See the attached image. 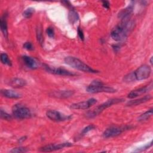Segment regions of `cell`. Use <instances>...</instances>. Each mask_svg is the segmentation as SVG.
Segmentation results:
<instances>
[{
	"mask_svg": "<svg viewBox=\"0 0 153 153\" xmlns=\"http://www.w3.org/2000/svg\"><path fill=\"white\" fill-rule=\"evenodd\" d=\"M65 62L71 66V67L76 69L78 70L85 72H88V73H97L99 72L97 70L93 69L85 63H84L83 62L80 60L79 59L72 56H68L65 58L64 59Z\"/></svg>",
	"mask_w": 153,
	"mask_h": 153,
	"instance_id": "obj_1",
	"label": "cell"
},
{
	"mask_svg": "<svg viewBox=\"0 0 153 153\" xmlns=\"http://www.w3.org/2000/svg\"><path fill=\"white\" fill-rule=\"evenodd\" d=\"M124 99H121V98H113V99L108 100L105 102L103 103L102 104L100 105L99 106H98L96 108H95L94 109H93L92 111H88L85 114L86 117L88 118H94V117L97 116L98 115H99L105 109L113 105L123 102H124Z\"/></svg>",
	"mask_w": 153,
	"mask_h": 153,
	"instance_id": "obj_2",
	"label": "cell"
},
{
	"mask_svg": "<svg viewBox=\"0 0 153 153\" xmlns=\"http://www.w3.org/2000/svg\"><path fill=\"white\" fill-rule=\"evenodd\" d=\"M86 90L90 93H114L117 91V90L111 87L104 85V84L99 80H94L91 84L87 87Z\"/></svg>",
	"mask_w": 153,
	"mask_h": 153,
	"instance_id": "obj_3",
	"label": "cell"
},
{
	"mask_svg": "<svg viewBox=\"0 0 153 153\" xmlns=\"http://www.w3.org/2000/svg\"><path fill=\"white\" fill-rule=\"evenodd\" d=\"M13 114L18 119H27L32 117L30 110L21 104H16L13 107Z\"/></svg>",
	"mask_w": 153,
	"mask_h": 153,
	"instance_id": "obj_4",
	"label": "cell"
},
{
	"mask_svg": "<svg viewBox=\"0 0 153 153\" xmlns=\"http://www.w3.org/2000/svg\"><path fill=\"white\" fill-rule=\"evenodd\" d=\"M128 33L125 27L120 23L113 28L111 32V36L116 41H122L127 38Z\"/></svg>",
	"mask_w": 153,
	"mask_h": 153,
	"instance_id": "obj_5",
	"label": "cell"
},
{
	"mask_svg": "<svg viewBox=\"0 0 153 153\" xmlns=\"http://www.w3.org/2000/svg\"><path fill=\"white\" fill-rule=\"evenodd\" d=\"M134 81H141L148 78L151 73V68L147 65H143L132 72Z\"/></svg>",
	"mask_w": 153,
	"mask_h": 153,
	"instance_id": "obj_6",
	"label": "cell"
},
{
	"mask_svg": "<svg viewBox=\"0 0 153 153\" xmlns=\"http://www.w3.org/2000/svg\"><path fill=\"white\" fill-rule=\"evenodd\" d=\"M128 128V127H111L105 130V131L103 133V137L106 139L115 137L120 135V134L122 133L123 131H124L125 130H127Z\"/></svg>",
	"mask_w": 153,
	"mask_h": 153,
	"instance_id": "obj_7",
	"label": "cell"
},
{
	"mask_svg": "<svg viewBox=\"0 0 153 153\" xmlns=\"http://www.w3.org/2000/svg\"><path fill=\"white\" fill-rule=\"evenodd\" d=\"M96 102V99L94 98H91L86 101L73 103L70 106V108L72 109H87L90 108L92 105H94Z\"/></svg>",
	"mask_w": 153,
	"mask_h": 153,
	"instance_id": "obj_8",
	"label": "cell"
},
{
	"mask_svg": "<svg viewBox=\"0 0 153 153\" xmlns=\"http://www.w3.org/2000/svg\"><path fill=\"white\" fill-rule=\"evenodd\" d=\"M71 146H72V144L69 142L62 143L59 144H49L40 148L39 151L41 152H52L56 150L63 149L65 147H69Z\"/></svg>",
	"mask_w": 153,
	"mask_h": 153,
	"instance_id": "obj_9",
	"label": "cell"
},
{
	"mask_svg": "<svg viewBox=\"0 0 153 153\" xmlns=\"http://www.w3.org/2000/svg\"><path fill=\"white\" fill-rule=\"evenodd\" d=\"M45 69L47 72L58 75H62V76H74L76 75V74L73 73L69 71L66 69L61 68H51L48 66H45Z\"/></svg>",
	"mask_w": 153,
	"mask_h": 153,
	"instance_id": "obj_10",
	"label": "cell"
},
{
	"mask_svg": "<svg viewBox=\"0 0 153 153\" xmlns=\"http://www.w3.org/2000/svg\"><path fill=\"white\" fill-rule=\"evenodd\" d=\"M152 84L151 82L147 85H145V86L140 87L139 88H137L134 90H132L131 91H130L128 93L127 97L130 99L135 98L139 96H140L143 94L148 93V91H149L150 90H152Z\"/></svg>",
	"mask_w": 153,
	"mask_h": 153,
	"instance_id": "obj_11",
	"label": "cell"
},
{
	"mask_svg": "<svg viewBox=\"0 0 153 153\" xmlns=\"http://www.w3.org/2000/svg\"><path fill=\"white\" fill-rule=\"evenodd\" d=\"M47 117L54 121H61L71 118L70 116H65L56 110H49L46 112Z\"/></svg>",
	"mask_w": 153,
	"mask_h": 153,
	"instance_id": "obj_12",
	"label": "cell"
},
{
	"mask_svg": "<svg viewBox=\"0 0 153 153\" xmlns=\"http://www.w3.org/2000/svg\"><path fill=\"white\" fill-rule=\"evenodd\" d=\"M75 92L73 90H57L53 91L49 93L50 96L59 98V99H66L71 97L74 94Z\"/></svg>",
	"mask_w": 153,
	"mask_h": 153,
	"instance_id": "obj_13",
	"label": "cell"
},
{
	"mask_svg": "<svg viewBox=\"0 0 153 153\" xmlns=\"http://www.w3.org/2000/svg\"><path fill=\"white\" fill-rule=\"evenodd\" d=\"M133 10V5L130 4L126 8L122 10L118 13V17L121 19V21H126L130 20L131 15Z\"/></svg>",
	"mask_w": 153,
	"mask_h": 153,
	"instance_id": "obj_14",
	"label": "cell"
},
{
	"mask_svg": "<svg viewBox=\"0 0 153 153\" xmlns=\"http://www.w3.org/2000/svg\"><path fill=\"white\" fill-rule=\"evenodd\" d=\"M23 61L25 65L32 69H35L38 68V63L32 57L27 56H24L22 57Z\"/></svg>",
	"mask_w": 153,
	"mask_h": 153,
	"instance_id": "obj_15",
	"label": "cell"
},
{
	"mask_svg": "<svg viewBox=\"0 0 153 153\" xmlns=\"http://www.w3.org/2000/svg\"><path fill=\"white\" fill-rule=\"evenodd\" d=\"M2 96L9 99H19L22 97V94L18 92L11 90L4 89L1 91Z\"/></svg>",
	"mask_w": 153,
	"mask_h": 153,
	"instance_id": "obj_16",
	"label": "cell"
},
{
	"mask_svg": "<svg viewBox=\"0 0 153 153\" xmlns=\"http://www.w3.org/2000/svg\"><path fill=\"white\" fill-rule=\"evenodd\" d=\"M26 81L20 78H14L9 81V85L13 88H20L25 86Z\"/></svg>",
	"mask_w": 153,
	"mask_h": 153,
	"instance_id": "obj_17",
	"label": "cell"
},
{
	"mask_svg": "<svg viewBox=\"0 0 153 153\" xmlns=\"http://www.w3.org/2000/svg\"><path fill=\"white\" fill-rule=\"evenodd\" d=\"M151 99H152V96L151 95H146L144 97L139 98L138 99H135V100H132L128 101L127 103V105L129 106L139 105L141 103H143L147 101H149Z\"/></svg>",
	"mask_w": 153,
	"mask_h": 153,
	"instance_id": "obj_18",
	"label": "cell"
},
{
	"mask_svg": "<svg viewBox=\"0 0 153 153\" xmlns=\"http://www.w3.org/2000/svg\"><path fill=\"white\" fill-rule=\"evenodd\" d=\"M0 26L1 32L5 38H8V27H7V22L6 20V15L4 14L1 18L0 21Z\"/></svg>",
	"mask_w": 153,
	"mask_h": 153,
	"instance_id": "obj_19",
	"label": "cell"
},
{
	"mask_svg": "<svg viewBox=\"0 0 153 153\" xmlns=\"http://www.w3.org/2000/svg\"><path fill=\"white\" fill-rule=\"evenodd\" d=\"M152 115V109H150L148 111H146L145 112H144L143 114H142V115H140L139 117H138V121L140 122H142V121H145L147 120H148Z\"/></svg>",
	"mask_w": 153,
	"mask_h": 153,
	"instance_id": "obj_20",
	"label": "cell"
},
{
	"mask_svg": "<svg viewBox=\"0 0 153 153\" xmlns=\"http://www.w3.org/2000/svg\"><path fill=\"white\" fill-rule=\"evenodd\" d=\"M68 19L69 22L71 23H74L75 22H76L78 19V15L77 14V13L74 10V9H71L69 13V15H68Z\"/></svg>",
	"mask_w": 153,
	"mask_h": 153,
	"instance_id": "obj_21",
	"label": "cell"
},
{
	"mask_svg": "<svg viewBox=\"0 0 153 153\" xmlns=\"http://www.w3.org/2000/svg\"><path fill=\"white\" fill-rule=\"evenodd\" d=\"M1 61L4 65H8L11 66V61L8 57V56L6 53H1Z\"/></svg>",
	"mask_w": 153,
	"mask_h": 153,
	"instance_id": "obj_22",
	"label": "cell"
},
{
	"mask_svg": "<svg viewBox=\"0 0 153 153\" xmlns=\"http://www.w3.org/2000/svg\"><path fill=\"white\" fill-rule=\"evenodd\" d=\"M36 38L37 40L39 42V43L42 45L43 43L44 38H43V35H42V32L41 27L40 26H38L36 29Z\"/></svg>",
	"mask_w": 153,
	"mask_h": 153,
	"instance_id": "obj_23",
	"label": "cell"
},
{
	"mask_svg": "<svg viewBox=\"0 0 153 153\" xmlns=\"http://www.w3.org/2000/svg\"><path fill=\"white\" fill-rule=\"evenodd\" d=\"M35 10L34 8H27L26 10L24 11V12L23 13V16L24 17L28 19L30 18L33 14Z\"/></svg>",
	"mask_w": 153,
	"mask_h": 153,
	"instance_id": "obj_24",
	"label": "cell"
},
{
	"mask_svg": "<svg viewBox=\"0 0 153 153\" xmlns=\"http://www.w3.org/2000/svg\"><path fill=\"white\" fill-rule=\"evenodd\" d=\"M1 118L2 120H11L12 119V117L11 115H10L9 114L7 113L5 111H3V109H1Z\"/></svg>",
	"mask_w": 153,
	"mask_h": 153,
	"instance_id": "obj_25",
	"label": "cell"
},
{
	"mask_svg": "<svg viewBox=\"0 0 153 153\" xmlns=\"http://www.w3.org/2000/svg\"><path fill=\"white\" fill-rule=\"evenodd\" d=\"M27 149L25 147H17L13 148L10 152L13 153H20V152H26L27 151Z\"/></svg>",
	"mask_w": 153,
	"mask_h": 153,
	"instance_id": "obj_26",
	"label": "cell"
},
{
	"mask_svg": "<svg viewBox=\"0 0 153 153\" xmlns=\"http://www.w3.org/2000/svg\"><path fill=\"white\" fill-rule=\"evenodd\" d=\"M94 128H95V126H94V125H93V124L88 125V126H87V127H85L82 130L81 134L84 135V134H86L87 133H88V131H91V130H93V129H94Z\"/></svg>",
	"mask_w": 153,
	"mask_h": 153,
	"instance_id": "obj_27",
	"label": "cell"
},
{
	"mask_svg": "<svg viewBox=\"0 0 153 153\" xmlns=\"http://www.w3.org/2000/svg\"><path fill=\"white\" fill-rule=\"evenodd\" d=\"M46 33L48 35V36L50 38H53L54 36V30L53 27H48L46 29Z\"/></svg>",
	"mask_w": 153,
	"mask_h": 153,
	"instance_id": "obj_28",
	"label": "cell"
},
{
	"mask_svg": "<svg viewBox=\"0 0 153 153\" xmlns=\"http://www.w3.org/2000/svg\"><path fill=\"white\" fill-rule=\"evenodd\" d=\"M152 141L151 140V141L150 142V143H149L145 145L144 146H143V147H142V148H140L137 149L135 151H139V152H140V151H145V150H146V149L149 148L151 146H152Z\"/></svg>",
	"mask_w": 153,
	"mask_h": 153,
	"instance_id": "obj_29",
	"label": "cell"
},
{
	"mask_svg": "<svg viewBox=\"0 0 153 153\" xmlns=\"http://www.w3.org/2000/svg\"><path fill=\"white\" fill-rule=\"evenodd\" d=\"M23 47L26 49L27 50L29 51H32L33 50V46L32 44V43L29 42H26L25 43H24L23 44Z\"/></svg>",
	"mask_w": 153,
	"mask_h": 153,
	"instance_id": "obj_30",
	"label": "cell"
},
{
	"mask_svg": "<svg viewBox=\"0 0 153 153\" xmlns=\"http://www.w3.org/2000/svg\"><path fill=\"white\" fill-rule=\"evenodd\" d=\"M77 31H78V35L79 38H80L81 40H84V33H83V32H82V29H81L79 27H78Z\"/></svg>",
	"mask_w": 153,
	"mask_h": 153,
	"instance_id": "obj_31",
	"label": "cell"
},
{
	"mask_svg": "<svg viewBox=\"0 0 153 153\" xmlns=\"http://www.w3.org/2000/svg\"><path fill=\"white\" fill-rule=\"evenodd\" d=\"M102 5L103 7H105V8H109V6H110V4L108 1H102Z\"/></svg>",
	"mask_w": 153,
	"mask_h": 153,
	"instance_id": "obj_32",
	"label": "cell"
},
{
	"mask_svg": "<svg viewBox=\"0 0 153 153\" xmlns=\"http://www.w3.org/2000/svg\"><path fill=\"white\" fill-rule=\"evenodd\" d=\"M120 47L118 45H113V48L114 49V50L115 51H117V50L118 49V50H119L120 48Z\"/></svg>",
	"mask_w": 153,
	"mask_h": 153,
	"instance_id": "obj_33",
	"label": "cell"
},
{
	"mask_svg": "<svg viewBox=\"0 0 153 153\" xmlns=\"http://www.w3.org/2000/svg\"><path fill=\"white\" fill-rule=\"evenodd\" d=\"M26 136H25V137H21V138H20V139H19V142H22L23 141H24V140L26 139Z\"/></svg>",
	"mask_w": 153,
	"mask_h": 153,
	"instance_id": "obj_34",
	"label": "cell"
},
{
	"mask_svg": "<svg viewBox=\"0 0 153 153\" xmlns=\"http://www.w3.org/2000/svg\"><path fill=\"white\" fill-rule=\"evenodd\" d=\"M152 57H151V59H150V63H151V64H152Z\"/></svg>",
	"mask_w": 153,
	"mask_h": 153,
	"instance_id": "obj_35",
	"label": "cell"
}]
</instances>
